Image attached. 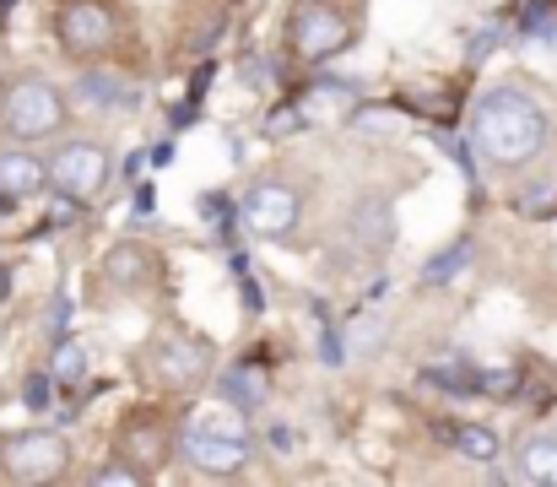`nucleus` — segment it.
<instances>
[{
	"label": "nucleus",
	"mask_w": 557,
	"mask_h": 487,
	"mask_svg": "<svg viewBox=\"0 0 557 487\" xmlns=\"http://www.w3.org/2000/svg\"><path fill=\"white\" fill-rule=\"evenodd\" d=\"M471 147L498 168H525L547 147V114H541V103L530 92L493 87L482 92V103L471 114Z\"/></svg>",
	"instance_id": "f257e3e1"
},
{
	"label": "nucleus",
	"mask_w": 557,
	"mask_h": 487,
	"mask_svg": "<svg viewBox=\"0 0 557 487\" xmlns=\"http://www.w3.org/2000/svg\"><path fill=\"white\" fill-rule=\"evenodd\" d=\"M65 98L55 82H44V76H17V82H6L0 92V120H6L11 136L22 141H38V136H55L65 125Z\"/></svg>",
	"instance_id": "f03ea898"
},
{
	"label": "nucleus",
	"mask_w": 557,
	"mask_h": 487,
	"mask_svg": "<svg viewBox=\"0 0 557 487\" xmlns=\"http://www.w3.org/2000/svg\"><path fill=\"white\" fill-rule=\"evenodd\" d=\"M352 38H357V22L341 6H330V0H303L298 6V17H293V55L298 60H330Z\"/></svg>",
	"instance_id": "7ed1b4c3"
},
{
	"label": "nucleus",
	"mask_w": 557,
	"mask_h": 487,
	"mask_svg": "<svg viewBox=\"0 0 557 487\" xmlns=\"http://www.w3.org/2000/svg\"><path fill=\"white\" fill-rule=\"evenodd\" d=\"M49 184L65 195V201H98L103 184H109V152L98 141H65V147L49 157Z\"/></svg>",
	"instance_id": "20e7f679"
},
{
	"label": "nucleus",
	"mask_w": 557,
	"mask_h": 487,
	"mask_svg": "<svg viewBox=\"0 0 557 487\" xmlns=\"http://www.w3.org/2000/svg\"><path fill=\"white\" fill-rule=\"evenodd\" d=\"M65 439L49 428H33V433H11V439H0V466H6V477L17 482H49L65 471Z\"/></svg>",
	"instance_id": "39448f33"
},
{
	"label": "nucleus",
	"mask_w": 557,
	"mask_h": 487,
	"mask_svg": "<svg viewBox=\"0 0 557 487\" xmlns=\"http://www.w3.org/2000/svg\"><path fill=\"white\" fill-rule=\"evenodd\" d=\"M55 28H60V44L82 60L114 49V11L103 6V0H65Z\"/></svg>",
	"instance_id": "423d86ee"
},
{
	"label": "nucleus",
	"mask_w": 557,
	"mask_h": 487,
	"mask_svg": "<svg viewBox=\"0 0 557 487\" xmlns=\"http://www.w3.org/2000/svg\"><path fill=\"white\" fill-rule=\"evenodd\" d=\"M244 222L260 239H287V233L298 228V190L282 179H260L255 190L244 195Z\"/></svg>",
	"instance_id": "0eeeda50"
},
{
	"label": "nucleus",
	"mask_w": 557,
	"mask_h": 487,
	"mask_svg": "<svg viewBox=\"0 0 557 487\" xmlns=\"http://www.w3.org/2000/svg\"><path fill=\"white\" fill-rule=\"evenodd\" d=\"M147 368H152L157 385H168V390L195 385V379L206 374V341H195V336H163L147 352Z\"/></svg>",
	"instance_id": "6e6552de"
},
{
	"label": "nucleus",
	"mask_w": 557,
	"mask_h": 487,
	"mask_svg": "<svg viewBox=\"0 0 557 487\" xmlns=\"http://www.w3.org/2000/svg\"><path fill=\"white\" fill-rule=\"evenodd\" d=\"M179 450L195 471H206V477H233V471H244V460H249L244 433H211V428L184 433Z\"/></svg>",
	"instance_id": "1a4fd4ad"
},
{
	"label": "nucleus",
	"mask_w": 557,
	"mask_h": 487,
	"mask_svg": "<svg viewBox=\"0 0 557 487\" xmlns=\"http://www.w3.org/2000/svg\"><path fill=\"white\" fill-rule=\"evenodd\" d=\"M76 103L82 109H136L141 92H136V82H125L114 71H82L76 76Z\"/></svg>",
	"instance_id": "9d476101"
},
{
	"label": "nucleus",
	"mask_w": 557,
	"mask_h": 487,
	"mask_svg": "<svg viewBox=\"0 0 557 487\" xmlns=\"http://www.w3.org/2000/svg\"><path fill=\"white\" fill-rule=\"evenodd\" d=\"M119 455H125L130 466L152 471L157 460L168 455V428H163V423H152V417H130V423L119 428Z\"/></svg>",
	"instance_id": "9b49d317"
},
{
	"label": "nucleus",
	"mask_w": 557,
	"mask_h": 487,
	"mask_svg": "<svg viewBox=\"0 0 557 487\" xmlns=\"http://www.w3.org/2000/svg\"><path fill=\"white\" fill-rule=\"evenodd\" d=\"M265 396H271V374H265L260 358H244V363H233L228 374H222V401L255 412V406H265Z\"/></svg>",
	"instance_id": "f8f14e48"
},
{
	"label": "nucleus",
	"mask_w": 557,
	"mask_h": 487,
	"mask_svg": "<svg viewBox=\"0 0 557 487\" xmlns=\"http://www.w3.org/2000/svg\"><path fill=\"white\" fill-rule=\"evenodd\" d=\"M44 179H49V168L38 163V157H28V152H0V190L6 195H38L44 190Z\"/></svg>",
	"instance_id": "ddd939ff"
},
{
	"label": "nucleus",
	"mask_w": 557,
	"mask_h": 487,
	"mask_svg": "<svg viewBox=\"0 0 557 487\" xmlns=\"http://www.w3.org/2000/svg\"><path fill=\"white\" fill-rule=\"evenodd\" d=\"M439 439H449L466 460H482V466H493L498 460V433L493 428H476V423H460V428H439Z\"/></svg>",
	"instance_id": "4468645a"
},
{
	"label": "nucleus",
	"mask_w": 557,
	"mask_h": 487,
	"mask_svg": "<svg viewBox=\"0 0 557 487\" xmlns=\"http://www.w3.org/2000/svg\"><path fill=\"white\" fill-rule=\"evenodd\" d=\"M520 477L525 482H541V487H557V439H530L520 450Z\"/></svg>",
	"instance_id": "2eb2a0df"
},
{
	"label": "nucleus",
	"mask_w": 557,
	"mask_h": 487,
	"mask_svg": "<svg viewBox=\"0 0 557 487\" xmlns=\"http://www.w3.org/2000/svg\"><path fill=\"white\" fill-rule=\"evenodd\" d=\"M401 109L406 114H428V120H439V125H449L455 120V92H433V87H411V92H401Z\"/></svg>",
	"instance_id": "dca6fc26"
},
{
	"label": "nucleus",
	"mask_w": 557,
	"mask_h": 487,
	"mask_svg": "<svg viewBox=\"0 0 557 487\" xmlns=\"http://www.w3.org/2000/svg\"><path fill=\"white\" fill-rule=\"evenodd\" d=\"M103 271H109V282H119V287H136L141 276L152 271V255H147V249H136V244H119Z\"/></svg>",
	"instance_id": "f3484780"
},
{
	"label": "nucleus",
	"mask_w": 557,
	"mask_h": 487,
	"mask_svg": "<svg viewBox=\"0 0 557 487\" xmlns=\"http://www.w3.org/2000/svg\"><path fill=\"white\" fill-rule=\"evenodd\" d=\"M428 379L439 390H449V396H476L482 390V368H471V363H433Z\"/></svg>",
	"instance_id": "a211bd4d"
},
{
	"label": "nucleus",
	"mask_w": 557,
	"mask_h": 487,
	"mask_svg": "<svg viewBox=\"0 0 557 487\" xmlns=\"http://www.w3.org/2000/svg\"><path fill=\"white\" fill-rule=\"evenodd\" d=\"M466 266H471V239H455V244L444 249V255H433L428 266H422V282H428V287H439V282H449V276H455V271H466Z\"/></svg>",
	"instance_id": "6ab92c4d"
},
{
	"label": "nucleus",
	"mask_w": 557,
	"mask_h": 487,
	"mask_svg": "<svg viewBox=\"0 0 557 487\" xmlns=\"http://www.w3.org/2000/svg\"><path fill=\"white\" fill-rule=\"evenodd\" d=\"M352 233H363V244L379 249L384 239H390V206H384V201H363L352 212Z\"/></svg>",
	"instance_id": "aec40b11"
},
{
	"label": "nucleus",
	"mask_w": 557,
	"mask_h": 487,
	"mask_svg": "<svg viewBox=\"0 0 557 487\" xmlns=\"http://www.w3.org/2000/svg\"><path fill=\"white\" fill-rule=\"evenodd\" d=\"M49 374H55V379H60V385H76V379H82V374H87V347H82V341L60 336L55 358H49Z\"/></svg>",
	"instance_id": "412c9836"
},
{
	"label": "nucleus",
	"mask_w": 557,
	"mask_h": 487,
	"mask_svg": "<svg viewBox=\"0 0 557 487\" xmlns=\"http://www.w3.org/2000/svg\"><path fill=\"white\" fill-rule=\"evenodd\" d=\"M552 11H557V0H525L520 28H525V33H536V38H552Z\"/></svg>",
	"instance_id": "4be33fe9"
},
{
	"label": "nucleus",
	"mask_w": 557,
	"mask_h": 487,
	"mask_svg": "<svg viewBox=\"0 0 557 487\" xmlns=\"http://www.w3.org/2000/svg\"><path fill=\"white\" fill-rule=\"evenodd\" d=\"M352 125L357 130H395L401 125V103H390V109H379V103L374 109H352Z\"/></svg>",
	"instance_id": "5701e85b"
},
{
	"label": "nucleus",
	"mask_w": 557,
	"mask_h": 487,
	"mask_svg": "<svg viewBox=\"0 0 557 487\" xmlns=\"http://www.w3.org/2000/svg\"><path fill=\"white\" fill-rule=\"evenodd\" d=\"M55 385H60V379H55V374H33V379H28V385H22V401H28V406H33V412H44V406H49V401H55Z\"/></svg>",
	"instance_id": "b1692460"
},
{
	"label": "nucleus",
	"mask_w": 557,
	"mask_h": 487,
	"mask_svg": "<svg viewBox=\"0 0 557 487\" xmlns=\"http://www.w3.org/2000/svg\"><path fill=\"white\" fill-rule=\"evenodd\" d=\"M293 130H303V109H298V103H282V109L265 120V136H293Z\"/></svg>",
	"instance_id": "393cba45"
},
{
	"label": "nucleus",
	"mask_w": 557,
	"mask_h": 487,
	"mask_svg": "<svg viewBox=\"0 0 557 487\" xmlns=\"http://www.w3.org/2000/svg\"><path fill=\"white\" fill-rule=\"evenodd\" d=\"M482 390L487 396H514V390H520V368H493V374H482Z\"/></svg>",
	"instance_id": "a878e982"
},
{
	"label": "nucleus",
	"mask_w": 557,
	"mask_h": 487,
	"mask_svg": "<svg viewBox=\"0 0 557 487\" xmlns=\"http://www.w3.org/2000/svg\"><path fill=\"white\" fill-rule=\"evenodd\" d=\"M514 206H520L525 217H541V212H552V195H547V190H525Z\"/></svg>",
	"instance_id": "bb28decb"
},
{
	"label": "nucleus",
	"mask_w": 557,
	"mask_h": 487,
	"mask_svg": "<svg viewBox=\"0 0 557 487\" xmlns=\"http://www.w3.org/2000/svg\"><path fill=\"white\" fill-rule=\"evenodd\" d=\"M168 120H174V130H190L195 120H201V98H184L174 114H168Z\"/></svg>",
	"instance_id": "cd10ccee"
},
{
	"label": "nucleus",
	"mask_w": 557,
	"mask_h": 487,
	"mask_svg": "<svg viewBox=\"0 0 557 487\" xmlns=\"http://www.w3.org/2000/svg\"><path fill=\"white\" fill-rule=\"evenodd\" d=\"M493 44H498V28H482V33L471 38V60H482V55H487V49H493Z\"/></svg>",
	"instance_id": "c85d7f7f"
},
{
	"label": "nucleus",
	"mask_w": 557,
	"mask_h": 487,
	"mask_svg": "<svg viewBox=\"0 0 557 487\" xmlns=\"http://www.w3.org/2000/svg\"><path fill=\"white\" fill-rule=\"evenodd\" d=\"M320 358H325V363H341V341H336V325H325V341H320Z\"/></svg>",
	"instance_id": "c756f323"
},
{
	"label": "nucleus",
	"mask_w": 557,
	"mask_h": 487,
	"mask_svg": "<svg viewBox=\"0 0 557 487\" xmlns=\"http://www.w3.org/2000/svg\"><path fill=\"white\" fill-rule=\"evenodd\" d=\"M211 71H217V65H211V60H206V65H201V71H195V76H190V98H201V92H206V82H211Z\"/></svg>",
	"instance_id": "7c9ffc66"
},
{
	"label": "nucleus",
	"mask_w": 557,
	"mask_h": 487,
	"mask_svg": "<svg viewBox=\"0 0 557 487\" xmlns=\"http://www.w3.org/2000/svg\"><path fill=\"white\" fill-rule=\"evenodd\" d=\"M152 195H157V190H152V184H136V212H141V217H147V212H152Z\"/></svg>",
	"instance_id": "2f4dec72"
},
{
	"label": "nucleus",
	"mask_w": 557,
	"mask_h": 487,
	"mask_svg": "<svg viewBox=\"0 0 557 487\" xmlns=\"http://www.w3.org/2000/svg\"><path fill=\"white\" fill-rule=\"evenodd\" d=\"M244 309H260V287L249 282V276H244Z\"/></svg>",
	"instance_id": "473e14b6"
},
{
	"label": "nucleus",
	"mask_w": 557,
	"mask_h": 487,
	"mask_svg": "<svg viewBox=\"0 0 557 487\" xmlns=\"http://www.w3.org/2000/svg\"><path fill=\"white\" fill-rule=\"evenodd\" d=\"M6 293H11V276H6V271H0V298H6Z\"/></svg>",
	"instance_id": "72a5a7b5"
},
{
	"label": "nucleus",
	"mask_w": 557,
	"mask_h": 487,
	"mask_svg": "<svg viewBox=\"0 0 557 487\" xmlns=\"http://www.w3.org/2000/svg\"><path fill=\"white\" fill-rule=\"evenodd\" d=\"M6 11H11V0H0V22H6Z\"/></svg>",
	"instance_id": "f704fd0d"
}]
</instances>
